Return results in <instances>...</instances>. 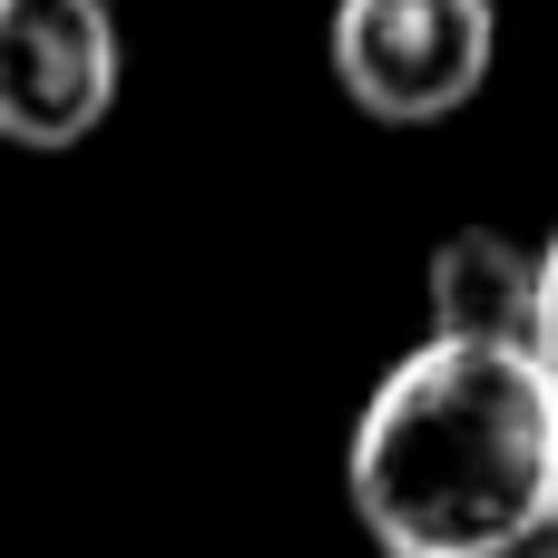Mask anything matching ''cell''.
<instances>
[{"label":"cell","mask_w":558,"mask_h":558,"mask_svg":"<svg viewBox=\"0 0 558 558\" xmlns=\"http://www.w3.org/2000/svg\"><path fill=\"white\" fill-rule=\"evenodd\" d=\"M558 471V392L510 343L402 353L353 422V520L383 558H530Z\"/></svg>","instance_id":"1"},{"label":"cell","mask_w":558,"mask_h":558,"mask_svg":"<svg viewBox=\"0 0 558 558\" xmlns=\"http://www.w3.org/2000/svg\"><path fill=\"white\" fill-rule=\"evenodd\" d=\"M324 59L383 128L461 118L500 69V0H333Z\"/></svg>","instance_id":"2"},{"label":"cell","mask_w":558,"mask_h":558,"mask_svg":"<svg viewBox=\"0 0 558 558\" xmlns=\"http://www.w3.org/2000/svg\"><path fill=\"white\" fill-rule=\"evenodd\" d=\"M118 20L108 0H0V137L59 157L118 108Z\"/></svg>","instance_id":"3"},{"label":"cell","mask_w":558,"mask_h":558,"mask_svg":"<svg viewBox=\"0 0 558 558\" xmlns=\"http://www.w3.org/2000/svg\"><path fill=\"white\" fill-rule=\"evenodd\" d=\"M432 343H510L530 353V294H539V245L500 226H461L432 245Z\"/></svg>","instance_id":"4"},{"label":"cell","mask_w":558,"mask_h":558,"mask_svg":"<svg viewBox=\"0 0 558 558\" xmlns=\"http://www.w3.org/2000/svg\"><path fill=\"white\" fill-rule=\"evenodd\" d=\"M530 363H539V383L558 392V226H549V245H539V294H530Z\"/></svg>","instance_id":"5"},{"label":"cell","mask_w":558,"mask_h":558,"mask_svg":"<svg viewBox=\"0 0 558 558\" xmlns=\"http://www.w3.org/2000/svg\"><path fill=\"white\" fill-rule=\"evenodd\" d=\"M539 539L558 549V471H549V520H539Z\"/></svg>","instance_id":"6"}]
</instances>
